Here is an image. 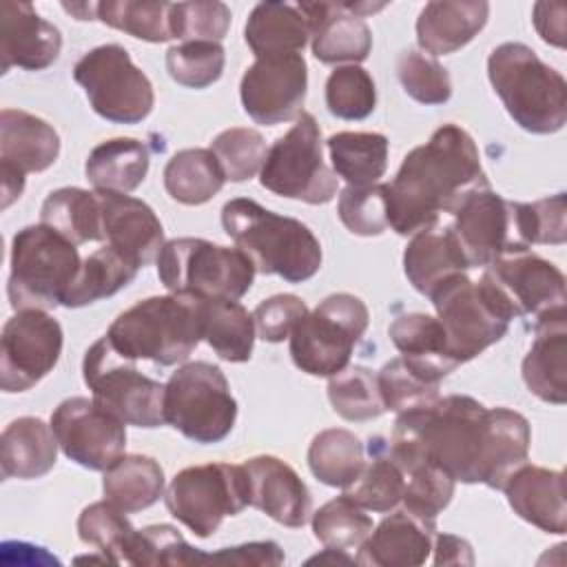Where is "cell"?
I'll return each instance as SVG.
<instances>
[{
	"instance_id": "cell-1",
	"label": "cell",
	"mask_w": 567,
	"mask_h": 567,
	"mask_svg": "<svg viewBox=\"0 0 567 567\" xmlns=\"http://www.w3.org/2000/svg\"><path fill=\"white\" fill-rule=\"evenodd\" d=\"M529 421L509 408H485L467 394L439 396L430 405L396 416L390 452L421 454L454 481L503 489L527 463Z\"/></svg>"
},
{
	"instance_id": "cell-2",
	"label": "cell",
	"mask_w": 567,
	"mask_h": 567,
	"mask_svg": "<svg viewBox=\"0 0 567 567\" xmlns=\"http://www.w3.org/2000/svg\"><path fill=\"white\" fill-rule=\"evenodd\" d=\"M487 184L474 137L458 124H443L403 157L388 184V224L396 235L412 237Z\"/></svg>"
},
{
	"instance_id": "cell-3",
	"label": "cell",
	"mask_w": 567,
	"mask_h": 567,
	"mask_svg": "<svg viewBox=\"0 0 567 567\" xmlns=\"http://www.w3.org/2000/svg\"><path fill=\"white\" fill-rule=\"evenodd\" d=\"M221 226L261 275L301 284L321 268V244L299 219L277 215L255 199L235 197L221 208Z\"/></svg>"
},
{
	"instance_id": "cell-4",
	"label": "cell",
	"mask_w": 567,
	"mask_h": 567,
	"mask_svg": "<svg viewBox=\"0 0 567 567\" xmlns=\"http://www.w3.org/2000/svg\"><path fill=\"white\" fill-rule=\"evenodd\" d=\"M104 337L128 361L184 363L202 341V299L175 292L142 299L120 312Z\"/></svg>"
},
{
	"instance_id": "cell-5",
	"label": "cell",
	"mask_w": 567,
	"mask_h": 567,
	"mask_svg": "<svg viewBox=\"0 0 567 567\" xmlns=\"http://www.w3.org/2000/svg\"><path fill=\"white\" fill-rule=\"evenodd\" d=\"M487 78L507 115L525 131L549 135L567 122V82L523 42H503L487 58Z\"/></svg>"
},
{
	"instance_id": "cell-6",
	"label": "cell",
	"mask_w": 567,
	"mask_h": 567,
	"mask_svg": "<svg viewBox=\"0 0 567 567\" xmlns=\"http://www.w3.org/2000/svg\"><path fill=\"white\" fill-rule=\"evenodd\" d=\"M82 261L73 241L44 224L20 228L11 239L7 295L18 310H53L78 277Z\"/></svg>"
},
{
	"instance_id": "cell-7",
	"label": "cell",
	"mask_w": 567,
	"mask_h": 567,
	"mask_svg": "<svg viewBox=\"0 0 567 567\" xmlns=\"http://www.w3.org/2000/svg\"><path fill=\"white\" fill-rule=\"evenodd\" d=\"M427 297L458 365L501 341L512 319H516L507 301L483 275L478 281L467 277V272L450 275Z\"/></svg>"
},
{
	"instance_id": "cell-8",
	"label": "cell",
	"mask_w": 567,
	"mask_h": 567,
	"mask_svg": "<svg viewBox=\"0 0 567 567\" xmlns=\"http://www.w3.org/2000/svg\"><path fill=\"white\" fill-rule=\"evenodd\" d=\"M255 266L239 248L202 237H177L157 255V277L168 292L239 301L252 286Z\"/></svg>"
},
{
	"instance_id": "cell-9",
	"label": "cell",
	"mask_w": 567,
	"mask_h": 567,
	"mask_svg": "<svg viewBox=\"0 0 567 567\" xmlns=\"http://www.w3.org/2000/svg\"><path fill=\"white\" fill-rule=\"evenodd\" d=\"M237 419V401L221 368L190 361L164 383V421L186 439L210 445L224 441Z\"/></svg>"
},
{
	"instance_id": "cell-10",
	"label": "cell",
	"mask_w": 567,
	"mask_h": 567,
	"mask_svg": "<svg viewBox=\"0 0 567 567\" xmlns=\"http://www.w3.org/2000/svg\"><path fill=\"white\" fill-rule=\"evenodd\" d=\"M370 323L368 306L350 295L337 292L319 301L315 310L290 332L292 363L310 377H332L348 368L359 339Z\"/></svg>"
},
{
	"instance_id": "cell-11",
	"label": "cell",
	"mask_w": 567,
	"mask_h": 567,
	"mask_svg": "<svg viewBox=\"0 0 567 567\" xmlns=\"http://www.w3.org/2000/svg\"><path fill=\"white\" fill-rule=\"evenodd\" d=\"M259 182L266 190L306 204H328L337 195V175L323 159L321 128L301 111L295 124L268 148Z\"/></svg>"
},
{
	"instance_id": "cell-12",
	"label": "cell",
	"mask_w": 567,
	"mask_h": 567,
	"mask_svg": "<svg viewBox=\"0 0 567 567\" xmlns=\"http://www.w3.org/2000/svg\"><path fill=\"white\" fill-rule=\"evenodd\" d=\"M82 377L97 405L115 414L126 425H164V383L142 374L135 361L113 350L106 337H100L84 354Z\"/></svg>"
},
{
	"instance_id": "cell-13",
	"label": "cell",
	"mask_w": 567,
	"mask_h": 567,
	"mask_svg": "<svg viewBox=\"0 0 567 567\" xmlns=\"http://www.w3.org/2000/svg\"><path fill=\"white\" fill-rule=\"evenodd\" d=\"M73 80L91 109L109 122L137 124L153 111V84L122 44H100L84 53L73 66Z\"/></svg>"
},
{
	"instance_id": "cell-14",
	"label": "cell",
	"mask_w": 567,
	"mask_h": 567,
	"mask_svg": "<svg viewBox=\"0 0 567 567\" xmlns=\"http://www.w3.org/2000/svg\"><path fill=\"white\" fill-rule=\"evenodd\" d=\"M166 509L195 536H213L226 516H237L248 505L244 465L206 463L177 472L164 494Z\"/></svg>"
},
{
	"instance_id": "cell-15",
	"label": "cell",
	"mask_w": 567,
	"mask_h": 567,
	"mask_svg": "<svg viewBox=\"0 0 567 567\" xmlns=\"http://www.w3.org/2000/svg\"><path fill=\"white\" fill-rule=\"evenodd\" d=\"M62 326L47 310H18L0 337V388L24 392L42 381L62 354Z\"/></svg>"
},
{
	"instance_id": "cell-16",
	"label": "cell",
	"mask_w": 567,
	"mask_h": 567,
	"mask_svg": "<svg viewBox=\"0 0 567 567\" xmlns=\"http://www.w3.org/2000/svg\"><path fill=\"white\" fill-rule=\"evenodd\" d=\"M60 450L86 470H106L126 447V423L93 401L69 396L51 414Z\"/></svg>"
},
{
	"instance_id": "cell-17",
	"label": "cell",
	"mask_w": 567,
	"mask_h": 567,
	"mask_svg": "<svg viewBox=\"0 0 567 567\" xmlns=\"http://www.w3.org/2000/svg\"><path fill=\"white\" fill-rule=\"evenodd\" d=\"M308 93V66L301 53L261 55L239 82L244 111L264 126L297 120Z\"/></svg>"
},
{
	"instance_id": "cell-18",
	"label": "cell",
	"mask_w": 567,
	"mask_h": 567,
	"mask_svg": "<svg viewBox=\"0 0 567 567\" xmlns=\"http://www.w3.org/2000/svg\"><path fill=\"white\" fill-rule=\"evenodd\" d=\"M452 215V230L470 268H485L507 252L527 250L518 235L514 202L492 190L489 184L472 190Z\"/></svg>"
},
{
	"instance_id": "cell-19",
	"label": "cell",
	"mask_w": 567,
	"mask_h": 567,
	"mask_svg": "<svg viewBox=\"0 0 567 567\" xmlns=\"http://www.w3.org/2000/svg\"><path fill=\"white\" fill-rule=\"evenodd\" d=\"M483 277L501 292L516 319L529 315L538 319L565 308V275L529 248L494 259L483 268Z\"/></svg>"
},
{
	"instance_id": "cell-20",
	"label": "cell",
	"mask_w": 567,
	"mask_h": 567,
	"mask_svg": "<svg viewBox=\"0 0 567 567\" xmlns=\"http://www.w3.org/2000/svg\"><path fill=\"white\" fill-rule=\"evenodd\" d=\"M310 24L312 53L323 64L363 62L372 51V31L363 20L381 11L383 2H301L297 4Z\"/></svg>"
},
{
	"instance_id": "cell-21",
	"label": "cell",
	"mask_w": 567,
	"mask_h": 567,
	"mask_svg": "<svg viewBox=\"0 0 567 567\" xmlns=\"http://www.w3.org/2000/svg\"><path fill=\"white\" fill-rule=\"evenodd\" d=\"M248 505L284 527H303L312 516V496L299 474L277 456L259 454L244 463Z\"/></svg>"
},
{
	"instance_id": "cell-22",
	"label": "cell",
	"mask_w": 567,
	"mask_h": 567,
	"mask_svg": "<svg viewBox=\"0 0 567 567\" xmlns=\"http://www.w3.org/2000/svg\"><path fill=\"white\" fill-rule=\"evenodd\" d=\"M97 193L102 206V241L135 261L140 268L157 261L166 241L155 210L146 202L124 193Z\"/></svg>"
},
{
	"instance_id": "cell-23",
	"label": "cell",
	"mask_w": 567,
	"mask_h": 567,
	"mask_svg": "<svg viewBox=\"0 0 567 567\" xmlns=\"http://www.w3.org/2000/svg\"><path fill=\"white\" fill-rule=\"evenodd\" d=\"M62 51V33L40 18L29 2L4 0L0 7V60L2 73L11 66L44 71Z\"/></svg>"
},
{
	"instance_id": "cell-24",
	"label": "cell",
	"mask_w": 567,
	"mask_h": 567,
	"mask_svg": "<svg viewBox=\"0 0 567 567\" xmlns=\"http://www.w3.org/2000/svg\"><path fill=\"white\" fill-rule=\"evenodd\" d=\"M434 536L436 520L421 518L403 507L385 516L370 532L354 563L372 567H416L427 560Z\"/></svg>"
},
{
	"instance_id": "cell-25",
	"label": "cell",
	"mask_w": 567,
	"mask_h": 567,
	"mask_svg": "<svg viewBox=\"0 0 567 567\" xmlns=\"http://www.w3.org/2000/svg\"><path fill=\"white\" fill-rule=\"evenodd\" d=\"M523 381L545 403L567 401V315L547 312L536 319L534 341L523 359Z\"/></svg>"
},
{
	"instance_id": "cell-26",
	"label": "cell",
	"mask_w": 567,
	"mask_h": 567,
	"mask_svg": "<svg viewBox=\"0 0 567 567\" xmlns=\"http://www.w3.org/2000/svg\"><path fill=\"white\" fill-rule=\"evenodd\" d=\"M509 507L529 525L547 534H565V476L560 470L520 465L503 485Z\"/></svg>"
},
{
	"instance_id": "cell-27",
	"label": "cell",
	"mask_w": 567,
	"mask_h": 567,
	"mask_svg": "<svg viewBox=\"0 0 567 567\" xmlns=\"http://www.w3.org/2000/svg\"><path fill=\"white\" fill-rule=\"evenodd\" d=\"M487 18L489 4L485 0L427 2L416 18V42L432 58L450 55L472 42Z\"/></svg>"
},
{
	"instance_id": "cell-28",
	"label": "cell",
	"mask_w": 567,
	"mask_h": 567,
	"mask_svg": "<svg viewBox=\"0 0 567 567\" xmlns=\"http://www.w3.org/2000/svg\"><path fill=\"white\" fill-rule=\"evenodd\" d=\"M60 155V135L42 117L2 109L0 113V166L16 173H42Z\"/></svg>"
},
{
	"instance_id": "cell-29",
	"label": "cell",
	"mask_w": 567,
	"mask_h": 567,
	"mask_svg": "<svg viewBox=\"0 0 567 567\" xmlns=\"http://www.w3.org/2000/svg\"><path fill=\"white\" fill-rule=\"evenodd\" d=\"M388 334L394 348L401 352V359L421 377L441 383L450 372L458 368L456 359L450 352V343L441 321L425 312H405L399 315Z\"/></svg>"
},
{
	"instance_id": "cell-30",
	"label": "cell",
	"mask_w": 567,
	"mask_h": 567,
	"mask_svg": "<svg viewBox=\"0 0 567 567\" xmlns=\"http://www.w3.org/2000/svg\"><path fill=\"white\" fill-rule=\"evenodd\" d=\"M467 257L452 226H430L412 235L403 250V272L412 288L430 295L434 286L456 272H467Z\"/></svg>"
},
{
	"instance_id": "cell-31",
	"label": "cell",
	"mask_w": 567,
	"mask_h": 567,
	"mask_svg": "<svg viewBox=\"0 0 567 567\" xmlns=\"http://www.w3.org/2000/svg\"><path fill=\"white\" fill-rule=\"evenodd\" d=\"M58 439L51 423L38 416L11 421L0 439L2 478L33 481L53 470L58 461Z\"/></svg>"
},
{
	"instance_id": "cell-32",
	"label": "cell",
	"mask_w": 567,
	"mask_h": 567,
	"mask_svg": "<svg viewBox=\"0 0 567 567\" xmlns=\"http://www.w3.org/2000/svg\"><path fill=\"white\" fill-rule=\"evenodd\" d=\"M244 40L255 58L299 53L310 40V24L297 4L259 2L246 20Z\"/></svg>"
},
{
	"instance_id": "cell-33",
	"label": "cell",
	"mask_w": 567,
	"mask_h": 567,
	"mask_svg": "<svg viewBox=\"0 0 567 567\" xmlns=\"http://www.w3.org/2000/svg\"><path fill=\"white\" fill-rule=\"evenodd\" d=\"M148 162L151 157L144 142L135 137H113L89 153L84 173L95 190L128 195L144 182Z\"/></svg>"
},
{
	"instance_id": "cell-34",
	"label": "cell",
	"mask_w": 567,
	"mask_h": 567,
	"mask_svg": "<svg viewBox=\"0 0 567 567\" xmlns=\"http://www.w3.org/2000/svg\"><path fill=\"white\" fill-rule=\"evenodd\" d=\"M102 492L117 509L142 512L164 496V470L153 456L122 454L104 470Z\"/></svg>"
},
{
	"instance_id": "cell-35",
	"label": "cell",
	"mask_w": 567,
	"mask_h": 567,
	"mask_svg": "<svg viewBox=\"0 0 567 567\" xmlns=\"http://www.w3.org/2000/svg\"><path fill=\"white\" fill-rule=\"evenodd\" d=\"M255 334V319L239 301L202 299V339L219 359L230 363L248 361Z\"/></svg>"
},
{
	"instance_id": "cell-36",
	"label": "cell",
	"mask_w": 567,
	"mask_h": 567,
	"mask_svg": "<svg viewBox=\"0 0 567 567\" xmlns=\"http://www.w3.org/2000/svg\"><path fill=\"white\" fill-rule=\"evenodd\" d=\"M102 206L97 190L64 186L47 195L40 208V224L53 228L69 241H102Z\"/></svg>"
},
{
	"instance_id": "cell-37",
	"label": "cell",
	"mask_w": 567,
	"mask_h": 567,
	"mask_svg": "<svg viewBox=\"0 0 567 567\" xmlns=\"http://www.w3.org/2000/svg\"><path fill=\"white\" fill-rule=\"evenodd\" d=\"M334 175L348 186L377 184L388 168V137L368 131H341L326 142Z\"/></svg>"
},
{
	"instance_id": "cell-38",
	"label": "cell",
	"mask_w": 567,
	"mask_h": 567,
	"mask_svg": "<svg viewBox=\"0 0 567 567\" xmlns=\"http://www.w3.org/2000/svg\"><path fill=\"white\" fill-rule=\"evenodd\" d=\"M137 270L140 266L135 261L104 244L82 261L78 277L64 295L62 306L82 308L106 299L117 290L126 288L135 279Z\"/></svg>"
},
{
	"instance_id": "cell-39",
	"label": "cell",
	"mask_w": 567,
	"mask_h": 567,
	"mask_svg": "<svg viewBox=\"0 0 567 567\" xmlns=\"http://www.w3.org/2000/svg\"><path fill=\"white\" fill-rule=\"evenodd\" d=\"M226 177L210 148H184L177 151L164 168V188L171 199L199 206L213 199Z\"/></svg>"
},
{
	"instance_id": "cell-40",
	"label": "cell",
	"mask_w": 567,
	"mask_h": 567,
	"mask_svg": "<svg viewBox=\"0 0 567 567\" xmlns=\"http://www.w3.org/2000/svg\"><path fill=\"white\" fill-rule=\"evenodd\" d=\"M390 456L405 476L403 507L421 518L436 520V516L450 505L456 481L441 465L421 454L390 452Z\"/></svg>"
},
{
	"instance_id": "cell-41",
	"label": "cell",
	"mask_w": 567,
	"mask_h": 567,
	"mask_svg": "<svg viewBox=\"0 0 567 567\" xmlns=\"http://www.w3.org/2000/svg\"><path fill=\"white\" fill-rule=\"evenodd\" d=\"M365 465L361 439L343 427L321 430L308 447V467L323 485L346 489Z\"/></svg>"
},
{
	"instance_id": "cell-42",
	"label": "cell",
	"mask_w": 567,
	"mask_h": 567,
	"mask_svg": "<svg viewBox=\"0 0 567 567\" xmlns=\"http://www.w3.org/2000/svg\"><path fill=\"white\" fill-rule=\"evenodd\" d=\"M78 536L84 545L95 547L109 563H133L137 529L126 518V512L117 509L106 498L82 509L78 518Z\"/></svg>"
},
{
	"instance_id": "cell-43",
	"label": "cell",
	"mask_w": 567,
	"mask_h": 567,
	"mask_svg": "<svg viewBox=\"0 0 567 567\" xmlns=\"http://www.w3.org/2000/svg\"><path fill=\"white\" fill-rule=\"evenodd\" d=\"M405 492V476L396 461L390 456L388 445L370 450L361 474L352 485L346 487V496L359 507L370 512H392L401 505Z\"/></svg>"
},
{
	"instance_id": "cell-44",
	"label": "cell",
	"mask_w": 567,
	"mask_h": 567,
	"mask_svg": "<svg viewBox=\"0 0 567 567\" xmlns=\"http://www.w3.org/2000/svg\"><path fill=\"white\" fill-rule=\"evenodd\" d=\"M171 4L162 0H106L97 2V20L144 42L173 40Z\"/></svg>"
},
{
	"instance_id": "cell-45",
	"label": "cell",
	"mask_w": 567,
	"mask_h": 567,
	"mask_svg": "<svg viewBox=\"0 0 567 567\" xmlns=\"http://www.w3.org/2000/svg\"><path fill=\"white\" fill-rule=\"evenodd\" d=\"M315 538L330 549H359L374 529L372 518L346 494L323 503L312 516Z\"/></svg>"
},
{
	"instance_id": "cell-46",
	"label": "cell",
	"mask_w": 567,
	"mask_h": 567,
	"mask_svg": "<svg viewBox=\"0 0 567 567\" xmlns=\"http://www.w3.org/2000/svg\"><path fill=\"white\" fill-rule=\"evenodd\" d=\"M332 410L346 421H370L385 412L377 374L363 365L343 368L328 381Z\"/></svg>"
},
{
	"instance_id": "cell-47",
	"label": "cell",
	"mask_w": 567,
	"mask_h": 567,
	"mask_svg": "<svg viewBox=\"0 0 567 567\" xmlns=\"http://www.w3.org/2000/svg\"><path fill=\"white\" fill-rule=\"evenodd\" d=\"M208 554L186 543L177 527L159 523L137 529L133 563L137 567H186L206 565Z\"/></svg>"
},
{
	"instance_id": "cell-48",
	"label": "cell",
	"mask_w": 567,
	"mask_h": 567,
	"mask_svg": "<svg viewBox=\"0 0 567 567\" xmlns=\"http://www.w3.org/2000/svg\"><path fill=\"white\" fill-rule=\"evenodd\" d=\"M326 106L341 120H365L377 106L372 75L359 64L337 66L326 80Z\"/></svg>"
},
{
	"instance_id": "cell-49",
	"label": "cell",
	"mask_w": 567,
	"mask_h": 567,
	"mask_svg": "<svg viewBox=\"0 0 567 567\" xmlns=\"http://www.w3.org/2000/svg\"><path fill=\"white\" fill-rule=\"evenodd\" d=\"M226 53L219 42H182L166 51L168 75L186 89H206L224 73Z\"/></svg>"
},
{
	"instance_id": "cell-50",
	"label": "cell",
	"mask_w": 567,
	"mask_h": 567,
	"mask_svg": "<svg viewBox=\"0 0 567 567\" xmlns=\"http://www.w3.org/2000/svg\"><path fill=\"white\" fill-rule=\"evenodd\" d=\"M396 75L403 91L419 104H445L452 97V80L447 69L423 51L408 49L396 60Z\"/></svg>"
},
{
	"instance_id": "cell-51",
	"label": "cell",
	"mask_w": 567,
	"mask_h": 567,
	"mask_svg": "<svg viewBox=\"0 0 567 567\" xmlns=\"http://www.w3.org/2000/svg\"><path fill=\"white\" fill-rule=\"evenodd\" d=\"M210 151L215 153L226 179L246 182L261 171L268 146L259 131L233 126L210 142Z\"/></svg>"
},
{
	"instance_id": "cell-52",
	"label": "cell",
	"mask_w": 567,
	"mask_h": 567,
	"mask_svg": "<svg viewBox=\"0 0 567 567\" xmlns=\"http://www.w3.org/2000/svg\"><path fill=\"white\" fill-rule=\"evenodd\" d=\"M337 213L341 224L359 237H377L388 224V184L346 186L339 195Z\"/></svg>"
},
{
	"instance_id": "cell-53",
	"label": "cell",
	"mask_w": 567,
	"mask_h": 567,
	"mask_svg": "<svg viewBox=\"0 0 567 567\" xmlns=\"http://www.w3.org/2000/svg\"><path fill=\"white\" fill-rule=\"evenodd\" d=\"M377 381L385 412L403 414L439 399V383L414 372L401 357L388 361L377 372Z\"/></svg>"
},
{
	"instance_id": "cell-54",
	"label": "cell",
	"mask_w": 567,
	"mask_h": 567,
	"mask_svg": "<svg viewBox=\"0 0 567 567\" xmlns=\"http://www.w3.org/2000/svg\"><path fill=\"white\" fill-rule=\"evenodd\" d=\"M520 241L560 246L567 239V202L565 193H556L536 202H514Z\"/></svg>"
},
{
	"instance_id": "cell-55",
	"label": "cell",
	"mask_w": 567,
	"mask_h": 567,
	"mask_svg": "<svg viewBox=\"0 0 567 567\" xmlns=\"http://www.w3.org/2000/svg\"><path fill=\"white\" fill-rule=\"evenodd\" d=\"M171 27H173V40L219 42L228 33L230 9L217 0L173 2Z\"/></svg>"
},
{
	"instance_id": "cell-56",
	"label": "cell",
	"mask_w": 567,
	"mask_h": 567,
	"mask_svg": "<svg viewBox=\"0 0 567 567\" xmlns=\"http://www.w3.org/2000/svg\"><path fill=\"white\" fill-rule=\"evenodd\" d=\"M308 315V306L297 295H272L264 299L255 312V330L259 339L268 343H279L290 337L295 326Z\"/></svg>"
},
{
	"instance_id": "cell-57",
	"label": "cell",
	"mask_w": 567,
	"mask_h": 567,
	"mask_svg": "<svg viewBox=\"0 0 567 567\" xmlns=\"http://www.w3.org/2000/svg\"><path fill=\"white\" fill-rule=\"evenodd\" d=\"M206 563L221 565H281L284 551L275 540H255L237 547H221L215 554H208Z\"/></svg>"
},
{
	"instance_id": "cell-58",
	"label": "cell",
	"mask_w": 567,
	"mask_h": 567,
	"mask_svg": "<svg viewBox=\"0 0 567 567\" xmlns=\"http://www.w3.org/2000/svg\"><path fill=\"white\" fill-rule=\"evenodd\" d=\"M538 35L554 47H565V4L560 2H536L532 13Z\"/></svg>"
},
{
	"instance_id": "cell-59",
	"label": "cell",
	"mask_w": 567,
	"mask_h": 567,
	"mask_svg": "<svg viewBox=\"0 0 567 567\" xmlns=\"http://www.w3.org/2000/svg\"><path fill=\"white\" fill-rule=\"evenodd\" d=\"M434 565H472L474 554L472 545L454 534H436L434 536Z\"/></svg>"
},
{
	"instance_id": "cell-60",
	"label": "cell",
	"mask_w": 567,
	"mask_h": 567,
	"mask_svg": "<svg viewBox=\"0 0 567 567\" xmlns=\"http://www.w3.org/2000/svg\"><path fill=\"white\" fill-rule=\"evenodd\" d=\"M62 9L78 20H97V2H62Z\"/></svg>"
}]
</instances>
